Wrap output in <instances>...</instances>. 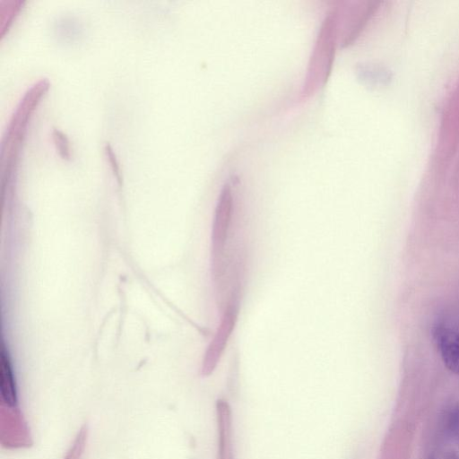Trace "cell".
I'll use <instances>...</instances> for the list:
<instances>
[{
	"label": "cell",
	"mask_w": 459,
	"mask_h": 459,
	"mask_svg": "<svg viewBox=\"0 0 459 459\" xmlns=\"http://www.w3.org/2000/svg\"><path fill=\"white\" fill-rule=\"evenodd\" d=\"M238 311L237 299H231L223 311L217 332L205 352L202 368L204 376H209L216 368L235 328Z\"/></svg>",
	"instance_id": "obj_3"
},
{
	"label": "cell",
	"mask_w": 459,
	"mask_h": 459,
	"mask_svg": "<svg viewBox=\"0 0 459 459\" xmlns=\"http://www.w3.org/2000/svg\"><path fill=\"white\" fill-rule=\"evenodd\" d=\"M338 39V13L334 9L327 14L320 27L303 85L304 98L313 95L326 83L332 72Z\"/></svg>",
	"instance_id": "obj_1"
},
{
	"label": "cell",
	"mask_w": 459,
	"mask_h": 459,
	"mask_svg": "<svg viewBox=\"0 0 459 459\" xmlns=\"http://www.w3.org/2000/svg\"><path fill=\"white\" fill-rule=\"evenodd\" d=\"M0 392L2 403L9 407H17V391L15 380L8 357L2 352L0 362Z\"/></svg>",
	"instance_id": "obj_7"
},
{
	"label": "cell",
	"mask_w": 459,
	"mask_h": 459,
	"mask_svg": "<svg viewBox=\"0 0 459 459\" xmlns=\"http://www.w3.org/2000/svg\"><path fill=\"white\" fill-rule=\"evenodd\" d=\"M233 214L231 186L225 184L218 198L212 223V270L216 280L224 279L226 273L225 245L229 238Z\"/></svg>",
	"instance_id": "obj_2"
},
{
	"label": "cell",
	"mask_w": 459,
	"mask_h": 459,
	"mask_svg": "<svg viewBox=\"0 0 459 459\" xmlns=\"http://www.w3.org/2000/svg\"><path fill=\"white\" fill-rule=\"evenodd\" d=\"M372 3L366 2L365 5L355 6L348 9L345 15L342 30L339 33V40L342 47L350 45L359 34L365 23L371 15L374 7Z\"/></svg>",
	"instance_id": "obj_6"
},
{
	"label": "cell",
	"mask_w": 459,
	"mask_h": 459,
	"mask_svg": "<svg viewBox=\"0 0 459 459\" xmlns=\"http://www.w3.org/2000/svg\"><path fill=\"white\" fill-rule=\"evenodd\" d=\"M0 440L6 448H22L32 445L29 428L18 407L1 404Z\"/></svg>",
	"instance_id": "obj_4"
},
{
	"label": "cell",
	"mask_w": 459,
	"mask_h": 459,
	"mask_svg": "<svg viewBox=\"0 0 459 459\" xmlns=\"http://www.w3.org/2000/svg\"><path fill=\"white\" fill-rule=\"evenodd\" d=\"M432 336L445 366L459 375V332L445 324H437L432 328Z\"/></svg>",
	"instance_id": "obj_5"
},
{
	"label": "cell",
	"mask_w": 459,
	"mask_h": 459,
	"mask_svg": "<svg viewBox=\"0 0 459 459\" xmlns=\"http://www.w3.org/2000/svg\"><path fill=\"white\" fill-rule=\"evenodd\" d=\"M88 439V427L82 426L64 459H81Z\"/></svg>",
	"instance_id": "obj_8"
},
{
	"label": "cell",
	"mask_w": 459,
	"mask_h": 459,
	"mask_svg": "<svg viewBox=\"0 0 459 459\" xmlns=\"http://www.w3.org/2000/svg\"><path fill=\"white\" fill-rule=\"evenodd\" d=\"M446 459H459V457L455 453H451L447 455Z\"/></svg>",
	"instance_id": "obj_9"
}]
</instances>
